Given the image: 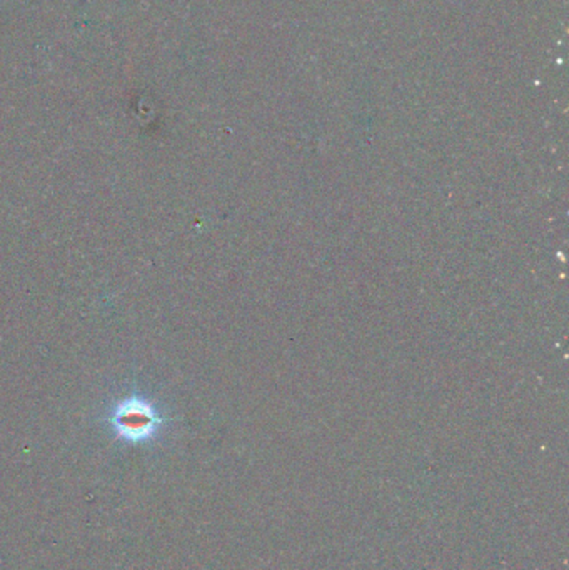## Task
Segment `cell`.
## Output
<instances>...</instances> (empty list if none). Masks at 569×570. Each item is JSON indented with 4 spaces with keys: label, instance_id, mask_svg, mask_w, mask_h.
I'll list each match as a JSON object with an SVG mask.
<instances>
[{
    "label": "cell",
    "instance_id": "6da1fadb",
    "mask_svg": "<svg viewBox=\"0 0 569 570\" xmlns=\"http://www.w3.org/2000/svg\"><path fill=\"white\" fill-rule=\"evenodd\" d=\"M114 422L124 437L139 440L152 434L157 425V417L150 405L139 400H131L117 409Z\"/></svg>",
    "mask_w": 569,
    "mask_h": 570
}]
</instances>
